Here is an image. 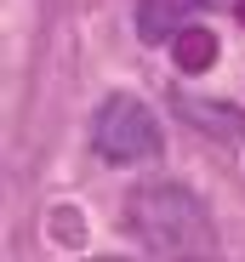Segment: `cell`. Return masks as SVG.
<instances>
[{"label": "cell", "mask_w": 245, "mask_h": 262, "mask_svg": "<svg viewBox=\"0 0 245 262\" xmlns=\"http://www.w3.org/2000/svg\"><path fill=\"white\" fill-rule=\"evenodd\" d=\"M239 23H245V0H239Z\"/></svg>", "instance_id": "6"}, {"label": "cell", "mask_w": 245, "mask_h": 262, "mask_svg": "<svg viewBox=\"0 0 245 262\" xmlns=\"http://www.w3.org/2000/svg\"><path fill=\"white\" fill-rule=\"evenodd\" d=\"M171 63H177L183 74H206V69L217 63V29H206V23L177 29V34H171Z\"/></svg>", "instance_id": "4"}, {"label": "cell", "mask_w": 245, "mask_h": 262, "mask_svg": "<svg viewBox=\"0 0 245 262\" xmlns=\"http://www.w3.org/2000/svg\"><path fill=\"white\" fill-rule=\"evenodd\" d=\"M131 234L143 239L148 256H217V223L206 200L183 183H154V188H137L131 200Z\"/></svg>", "instance_id": "1"}, {"label": "cell", "mask_w": 245, "mask_h": 262, "mask_svg": "<svg viewBox=\"0 0 245 262\" xmlns=\"http://www.w3.org/2000/svg\"><path fill=\"white\" fill-rule=\"evenodd\" d=\"M199 0H143V12H137V34L143 40H166L171 34V17L177 12H194Z\"/></svg>", "instance_id": "5"}, {"label": "cell", "mask_w": 245, "mask_h": 262, "mask_svg": "<svg viewBox=\"0 0 245 262\" xmlns=\"http://www.w3.org/2000/svg\"><path fill=\"white\" fill-rule=\"evenodd\" d=\"M92 137H97V154L114 160V165H137V160H160V125L154 114L137 103V97H108L97 108V125H92Z\"/></svg>", "instance_id": "2"}, {"label": "cell", "mask_w": 245, "mask_h": 262, "mask_svg": "<svg viewBox=\"0 0 245 262\" xmlns=\"http://www.w3.org/2000/svg\"><path fill=\"white\" fill-rule=\"evenodd\" d=\"M171 108H177L188 125L211 131V137H245V114H239V108H222V103H211V97H188V92H177Z\"/></svg>", "instance_id": "3"}]
</instances>
